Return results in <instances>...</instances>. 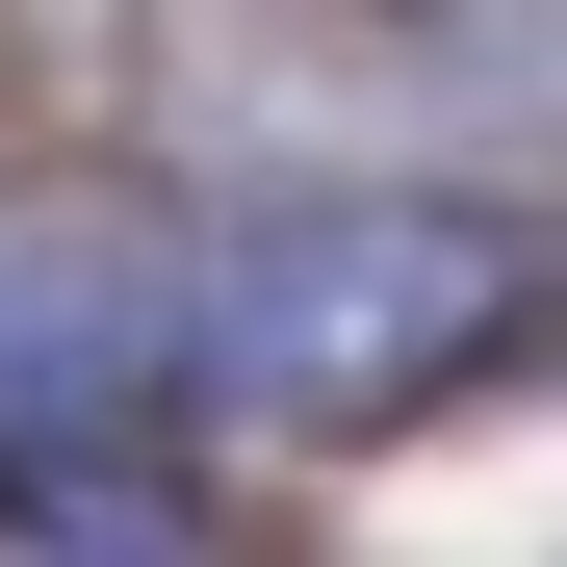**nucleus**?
<instances>
[{
	"label": "nucleus",
	"mask_w": 567,
	"mask_h": 567,
	"mask_svg": "<svg viewBox=\"0 0 567 567\" xmlns=\"http://www.w3.org/2000/svg\"><path fill=\"white\" fill-rule=\"evenodd\" d=\"M516 336V258L464 207H258L207 284H155V361H207L258 439H361Z\"/></svg>",
	"instance_id": "obj_1"
}]
</instances>
